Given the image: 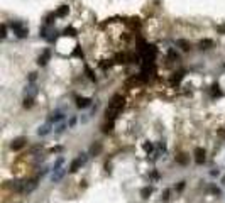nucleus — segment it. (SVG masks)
Instances as JSON below:
<instances>
[{"mask_svg": "<svg viewBox=\"0 0 225 203\" xmlns=\"http://www.w3.org/2000/svg\"><path fill=\"white\" fill-rule=\"evenodd\" d=\"M122 107H124V97H120V95H115L114 98H112V102H110L108 109H107V119L108 120H114L117 117V114L122 110Z\"/></svg>", "mask_w": 225, "mask_h": 203, "instance_id": "nucleus-1", "label": "nucleus"}, {"mask_svg": "<svg viewBox=\"0 0 225 203\" xmlns=\"http://www.w3.org/2000/svg\"><path fill=\"white\" fill-rule=\"evenodd\" d=\"M86 159H88V154H86V152H81V154H78V157H76V159L71 162V166H69V171H71V173H76L80 168H81L85 162H86Z\"/></svg>", "mask_w": 225, "mask_h": 203, "instance_id": "nucleus-2", "label": "nucleus"}, {"mask_svg": "<svg viewBox=\"0 0 225 203\" xmlns=\"http://www.w3.org/2000/svg\"><path fill=\"white\" fill-rule=\"evenodd\" d=\"M12 31L15 32L19 37H26L27 36V27H26L24 22H19V21L12 22Z\"/></svg>", "mask_w": 225, "mask_h": 203, "instance_id": "nucleus-3", "label": "nucleus"}, {"mask_svg": "<svg viewBox=\"0 0 225 203\" xmlns=\"http://www.w3.org/2000/svg\"><path fill=\"white\" fill-rule=\"evenodd\" d=\"M195 162L196 164H203L205 162V149H201V147L195 149Z\"/></svg>", "mask_w": 225, "mask_h": 203, "instance_id": "nucleus-4", "label": "nucleus"}, {"mask_svg": "<svg viewBox=\"0 0 225 203\" xmlns=\"http://www.w3.org/2000/svg\"><path fill=\"white\" fill-rule=\"evenodd\" d=\"M64 119V115L61 110H54L51 114V117H49V124H58V122H61V120Z\"/></svg>", "mask_w": 225, "mask_h": 203, "instance_id": "nucleus-5", "label": "nucleus"}, {"mask_svg": "<svg viewBox=\"0 0 225 203\" xmlns=\"http://www.w3.org/2000/svg\"><path fill=\"white\" fill-rule=\"evenodd\" d=\"M24 146H26V137H17V139H14L12 144H10V147L14 151H19V149H22Z\"/></svg>", "mask_w": 225, "mask_h": 203, "instance_id": "nucleus-6", "label": "nucleus"}, {"mask_svg": "<svg viewBox=\"0 0 225 203\" xmlns=\"http://www.w3.org/2000/svg\"><path fill=\"white\" fill-rule=\"evenodd\" d=\"M64 173H66V169H64V168H61V169H56V171H52V174H51V181H52V183L61 181V179H63V176H64Z\"/></svg>", "mask_w": 225, "mask_h": 203, "instance_id": "nucleus-7", "label": "nucleus"}, {"mask_svg": "<svg viewBox=\"0 0 225 203\" xmlns=\"http://www.w3.org/2000/svg\"><path fill=\"white\" fill-rule=\"evenodd\" d=\"M37 188V179H31V181L24 183V193H31Z\"/></svg>", "mask_w": 225, "mask_h": 203, "instance_id": "nucleus-8", "label": "nucleus"}, {"mask_svg": "<svg viewBox=\"0 0 225 203\" xmlns=\"http://www.w3.org/2000/svg\"><path fill=\"white\" fill-rule=\"evenodd\" d=\"M51 127H52V124H49V122H47V124H44V125H41V127H39L37 134L41 135V137H44V135H47L49 132H51Z\"/></svg>", "mask_w": 225, "mask_h": 203, "instance_id": "nucleus-9", "label": "nucleus"}, {"mask_svg": "<svg viewBox=\"0 0 225 203\" xmlns=\"http://www.w3.org/2000/svg\"><path fill=\"white\" fill-rule=\"evenodd\" d=\"M49 58H51V51H49V49H46V51L42 52L41 56H39V59H37V63H39L41 66H44V64H46V63H47V59H49Z\"/></svg>", "mask_w": 225, "mask_h": 203, "instance_id": "nucleus-10", "label": "nucleus"}, {"mask_svg": "<svg viewBox=\"0 0 225 203\" xmlns=\"http://www.w3.org/2000/svg\"><path fill=\"white\" fill-rule=\"evenodd\" d=\"M91 103V98H78L76 100V105H78V109H85V107H88V105Z\"/></svg>", "mask_w": 225, "mask_h": 203, "instance_id": "nucleus-11", "label": "nucleus"}, {"mask_svg": "<svg viewBox=\"0 0 225 203\" xmlns=\"http://www.w3.org/2000/svg\"><path fill=\"white\" fill-rule=\"evenodd\" d=\"M68 10H69L68 7H66V5H63V7H59L58 10H56V14H54V16H56V17H64L66 14H68Z\"/></svg>", "mask_w": 225, "mask_h": 203, "instance_id": "nucleus-12", "label": "nucleus"}, {"mask_svg": "<svg viewBox=\"0 0 225 203\" xmlns=\"http://www.w3.org/2000/svg\"><path fill=\"white\" fill-rule=\"evenodd\" d=\"M63 164H64V157H58V159H56V162L52 164V171L61 169V168H63Z\"/></svg>", "mask_w": 225, "mask_h": 203, "instance_id": "nucleus-13", "label": "nucleus"}, {"mask_svg": "<svg viewBox=\"0 0 225 203\" xmlns=\"http://www.w3.org/2000/svg\"><path fill=\"white\" fill-rule=\"evenodd\" d=\"M152 193V188L151 186H146V188H142L141 190V195H142V198H149V195Z\"/></svg>", "mask_w": 225, "mask_h": 203, "instance_id": "nucleus-14", "label": "nucleus"}, {"mask_svg": "<svg viewBox=\"0 0 225 203\" xmlns=\"http://www.w3.org/2000/svg\"><path fill=\"white\" fill-rule=\"evenodd\" d=\"M64 129H66V124H64V122H59V124L56 125V129H54V132H56V134H61V132H63Z\"/></svg>", "mask_w": 225, "mask_h": 203, "instance_id": "nucleus-15", "label": "nucleus"}, {"mask_svg": "<svg viewBox=\"0 0 225 203\" xmlns=\"http://www.w3.org/2000/svg\"><path fill=\"white\" fill-rule=\"evenodd\" d=\"M112 129H114V120H108V124H105L103 127V132H110Z\"/></svg>", "mask_w": 225, "mask_h": 203, "instance_id": "nucleus-16", "label": "nucleus"}, {"mask_svg": "<svg viewBox=\"0 0 225 203\" xmlns=\"http://www.w3.org/2000/svg\"><path fill=\"white\" fill-rule=\"evenodd\" d=\"M100 151H102V146H100V144H93V146H91V154H98Z\"/></svg>", "mask_w": 225, "mask_h": 203, "instance_id": "nucleus-17", "label": "nucleus"}, {"mask_svg": "<svg viewBox=\"0 0 225 203\" xmlns=\"http://www.w3.org/2000/svg\"><path fill=\"white\" fill-rule=\"evenodd\" d=\"M26 93L29 95V98H32V97L36 95V88H34V86H29V88L26 90Z\"/></svg>", "mask_w": 225, "mask_h": 203, "instance_id": "nucleus-18", "label": "nucleus"}, {"mask_svg": "<svg viewBox=\"0 0 225 203\" xmlns=\"http://www.w3.org/2000/svg\"><path fill=\"white\" fill-rule=\"evenodd\" d=\"M152 149H154V146H152L151 142H146V144H144V151L146 152H152Z\"/></svg>", "mask_w": 225, "mask_h": 203, "instance_id": "nucleus-19", "label": "nucleus"}, {"mask_svg": "<svg viewBox=\"0 0 225 203\" xmlns=\"http://www.w3.org/2000/svg\"><path fill=\"white\" fill-rule=\"evenodd\" d=\"M64 36H76V31H75L73 27H69V29L64 31Z\"/></svg>", "mask_w": 225, "mask_h": 203, "instance_id": "nucleus-20", "label": "nucleus"}, {"mask_svg": "<svg viewBox=\"0 0 225 203\" xmlns=\"http://www.w3.org/2000/svg\"><path fill=\"white\" fill-rule=\"evenodd\" d=\"M24 107H26V109H29V107H32V98H29V97H27V98L24 100Z\"/></svg>", "mask_w": 225, "mask_h": 203, "instance_id": "nucleus-21", "label": "nucleus"}, {"mask_svg": "<svg viewBox=\"0 0 225 203\" xmlns=\"http://www.w3.org/2000/svg\"><path fill=\"white\" fill-rule=\"evenodd\" d=\"M210 191L215 193V195H222V191H220V190H218L217 186H210Z\"/></svg>", "mask_w": 225, "mask_h": 203, "instance_id": "nucleus-22", "label": "nucleus"}, {"mask_svg": "<svg viewBox=\"0 0 225 203\" xmlns=\"http://www.w3.org/2000/svg\"><path fill=\"white\" fill-rule=\"evenodd\" d=\"M178 44L183 47V49H190V46H188V42H186V41H178Z\"/></svg>", "mask_w": 225, "mask_h": 203, "instance_id": "nucleus-23", "label": "nucleus"}, {"mask_svg": "<svg viewBox=\"0 0 225 203\" xmlns=\"http://www.w3.org/2000/svg\"><path fill=\"white\" fill-rule=\"evenodd\" d=\"M200 46H201V47H205V46H212V41H208V39H207V41H201V42H200ZM205 49H207V47H205Z\"/></svg>", "mask_w": 225, "mask_h": 203, "instance_id": "nucleus-24", "label": "nucleus"}, {"mask_svg": "<svg viewBox=\"0 0 225 203\" xmlns=\"http://www.w3.org/2000/svg\"><path fill=\"white\" fill-rule=\"evenodd\" d=\"M0 36H2V39L7 36V27H5V24H2V34H0Z\"/></svg>", "mask_w": 225, "mask_h": 203, "instance_id": "nucleus-25", "label": "nucleus"}, {"mask_svg": "<svg viewBox=\"0 0 225 203\" xmlns=\"http://www.w3.org/2000/svg\"><path fill=\"white\" fill-rule=\"evenodd\" d=\"M169 58H173V59H178V54L174 52V49H169Z\"/></svg>", "mask_w": 225, "mask_h": 203, "instance_id": "nucleus-26", "label": "nucleus"}, {"mask_svg": "<svg viewBox=\"0 0 225 203\" xmlns=\"http://www.w3.org/2000/svg\"><path fill=\"white\" fill-rule=\"evenodd\" d=\"M181 78H183V75H181V73H178V76H173V83H178V81H179Z\"/></svg>", "mask_w": 225, "mask_h": 203, "instance_id": "nucleus-27", "label": "nucleus"}, {"mask_svg": "<svg viewBox=\"0 0 225 203\" xmlns=\"http://www.w3.org/2000/svg\"><path fill=\"white\" fill-rule=\"evenodd\" d=\"M178 162H179V164H186V162H188V161H186V157L179 156V157H178Z\"/></svg>", "mask_w": 225, "mask_h": 203, "instance_id": "nucleus-28", "label": "nucleus"}, {"mask_svg": "<svg viewBox=\"0 0 225 203\" xmlns=\"http://www.w3.org/2000/svg\"><path fill=\"white\" fill-rule=\"evenodd\" d=\"M75 124H76V119H75V117H71V119H69V122H68V127H73Z\"/></svg>", "mask_w": 225, "mask_h": 203, "instance_id": "nucleus-29", "label": "nucleus"}, {"mask_svg": "<svg viewBox=\"0 0 225 203\" xmlns=\"http://www.w3.org/2000/svg\"><path fill=\"white\" fill-rule=\"evenodd\" d=\"M210 174H212V176H218L220 171H218V169H212V171H210Z\"/></svg>", "mask_w": 225, "mask_h": 203, "instance_id": "nucleus-30", "label": "nucleus"}, {"mask_svg": "<svg viewBox=\"0 0 225 203\" xmlns=\"http://www.w3.org/2000/svg\"><path fill=\"white\" fill-rule=\"evenodd\" d=\"M169 198V190H166V191L162 193V200H167Z\"/></svg>", "mask_w": 225, "mask_h": 203, "instance_id": "nucleus-31", "label": "nucleus"}, {"mask_svg": "<svg viewBox=\"0 0 225 203\" xmlns=\"http://www.w3.org/2000/svg\"><path fill=\"white\" fill-rule=\"evenodd\" d=\"M183 188H184V181H181V183H179V185H178V188H176V190H178V191H181Z\"/></svg>", "mask_w": 225, "mask_h": 203, "instance_id": "nucleus-32", "label": "nucleus"}, {"mask_svg": "<svg viewBox=\"0 0 225 203\" xmlns=\"http://www.w3.org/2000/svg\"><path fill=\"white\" fill-rule=\"evenodd\" d=\"M213 95H220V90H218V86H217V85L213 86Z\"/></svg>", "mask_w": 225, "mask_h": 203, "instance_id": "nucleus-33", "label": "nucleus"}, {"mask_svg": "<svg viewBox=\"0 0 225 203\" xmlns=\"http://www.w3.org/2000/svg\"><path fill=\"white\" fill-rule=\"evenodd\" d=\"M59 151H61V147H52L49 152H59Z\"/></svg>", "mask_w": 225, "mask_h": 203, "instance_id": "nucleus-34", "label": "nucleus"}, {"mask_svg": "<svg viewBox=\"0 0 225 203\" xmlns=\"http://www.w3.org/2000/svg\"><path fill=\"white\" fill-rule=\"evenodd\" d=\"M218 31H220V32H225V26H222V27L218 29Z\"/></svg>", "mask_w": 225, "mask_h": 203, "instance_id": "nucleus-35", "label": "nucleus"}, {"mask_svg": "<svg viewBox=\"0 0 225 203\" xmlns=\"http://www.w3.org/2000/svg\"><path fill=\"white\" fill-rule=\"evenodd\" d=\"M222 185H225V176H224V178H222Z\"/></svg>", "mask_w": 225, "mask_h": 203, "instance_id": "nucleus-36", "label": "nucleus"}]
</instances>
